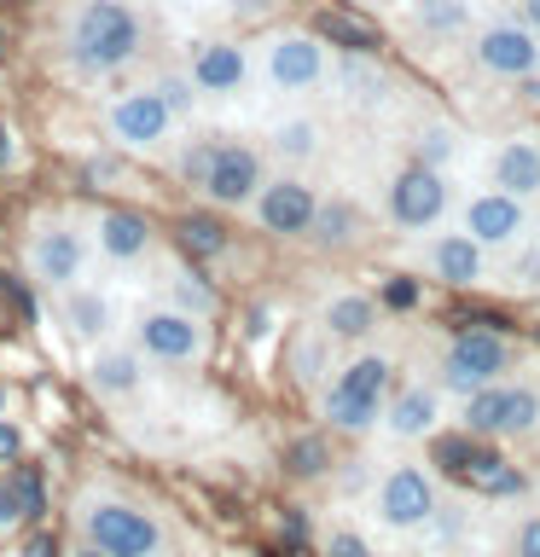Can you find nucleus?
<instances>
[{
    "mask_svg": "<svg viewBox=\"0 0 540 557\" xmlns=\"http://www.w3.org/2000/svg\"><path fill=\"white\" fill-rule=\"evenodd\" d=\"M314 325H320L331 343H372L378 302L366 290H338V296H326V302H320V320H314Z\"/></svg>",
    "mask_w": 540,
    "mask_h": 557,
    "instance_id": "nucleus-22",
    "label": "nucleus"
},
{
    "mask_svg": "<svg viewBox=\"0 0 540 557\" xmlns=\"http://www.w3.org/2000/svg\"><path fill=\"white\" fill-rule=\"evenodd\" d=\"M413 268L425 273L430 285H447V290H488V278H494V256L447 221V226H435V233L413 238Z\"/></svg>",
    "mask_w": 540,
    "mask_h": 557,
    "instance_id": "nucleus-11",
    "label": "nucleus"
},
{
    "mask_svg": "<svg viewBox=\"0 0 540 557\" xmlns=\"http://www.w3.org/2000/svg\"><path fill=\"white\" fill-rule=\"evenodd\" d=\"M442 476L425 459H395L378 470L372 482V517L390 534H425L435 517H442Z\"/></svg>",
    "mask_w": 540,
    "mask_h": 557,
    "instance_id": "nucleus-7",
    "label": "nucleus"
},
{
    "mask_svg": "<svg viewBox=\"0 0 540 557\" xmlns=\"http://www.w3.org/2000/svg\"><path fill=\"white\" fill-rule=\"evenodd\" d=\"M447 412H453V400L435 389V377H407L390 389V400H383L378 430L390 435L395 447H418V442H435V435L447 430Z\"/></svg>",
    "mask_w": 540,
    "mask_h": 557,
    "instance_id": "nucleus-13",
    "label": "nucleus"
},
{
    "mask_svg": "<svg viewBox=\"0 0 540 557\" xmlns=\"http://www.w3.org/2000/svg\"><path fill=\"white\" fill-rule=\"evenodd\" d=\"M134 348L146 360H163V366H192V360H204V320L198 313H186V308H146L134 320Z\"/></svg>",
    "mask_w": 540,
    "mask_h": 557,
    "instance_id": "nucleus-14",
    "label": "nucleus"
},
{
    "mask_svg": "<svg viewBox=\"0 0 540 557\" xmlns=\"http://www.w3.org/2000/svg\"><path fill=\"white\" fill-rule=\"evenodd\" d=\"M465 157V134L453 122H425L418 128V163H435V169H453Z\"/></svg>",
    "mask_w": 540,
    "mask_h": 557,
    "instance_id": "nucleus-30",
    "label": "nucleus"
},
{
    "mask_svg": "<svg viewBox=\"0 0 540 557\" xmlns=\"http://www.w3.org/2000/svg\"><path fill=\"white\" fill-rule=\"evenodd\" d=\"M477 17H482L477 0H407V24L435 47H465Z\"/></svg>",
    "mask_w": 540,
    "mask_h": 557,
    "instance_id": "nucleus-20",
    "label": "nucleus"
},
{
    "mask_svg": "<svg viewBox=\"0 0 540 557\" xmlns=\"http://www.w3.org/2000/svg\"><path fill=\"white\" fill-rule=\"evenodd\" d=\"M146 52V17L128 0H82L64 24V59L82 76H116Z\"/></svg>",
    "mask_w": 540,
    "mask_h": 557,
    "instance_id": "nucleus-1",
    "label": "nucleus"
},
{
    "mask_svg": "<svg viewBox=\"0 0 540 557\" xmlns=\"http://www.w3.org/2000/svg\"><path fill=\"white\" fill-rule=\"evenodd\" d=\"M174 238H181V250H186L192 261H204V256H221V250H226V226H221L216 215H181Z\"/></svg>",
    "mask_w": 540,
    "mask_h": 557,
    "instance_id": "nucleus-31",
    "label": "nucleus"
},
{
    "mask_svg": "<svg viewBox=\"0 0 540 557\" xmlns=\"http://www.w3.org/2000/svg\"><path fill=\"white\" fill-rule=\"evenodd\" d=\"M186 76L198 82V94H209V99H233V94L250 87L256 59L238 41H198L192 59H186Z\"/></svg>",
    "mask_w": 540,
    "mask_h": 557,
    "instance_id": "nucleus-18",
    "label": "nucleus"
},
{
    "mask_svg": "<svg viewBox=\"0 0 540 557\" xmlns=\"http://www.w3.org/2000/svg\"><path fill=\"white\" fill-rule=\"evenodd\" d=\"M17 517H24V505H17V487L0 482V529H12Z\"/></svg>",
    "mask_w": 540,
    "mask_h": 557,
    "instance_id": "nucleus-40",
    "label": "nucleus"
},
{
    "mask_svg": "<svg viewBox=\"0 0 540 557\" xmlns=\"http://www.w3.org/2000/svg\"><path fill=\"white\" fill-rule=\"evenodd\" d=\"M17 447H24V442H17V430L0 424V459H17Z\"/></svg>",
    "mask_w": 540,
    "mask_h": 557,
    "instance_id": "nucleus-43",
    "label": "nucleus"
},
{
    "mask_svg": "<svg viewBox=\"0 0 540 557\" xmlns=\"http://www.w3.org/2000/svg\"><path fill=\"white\" fill-rule=\"evenodd\" d=\"M535 238H540V198H535Z\"/></svg>",
    "mask_w": 540,
    "mask_h": 557,
    "instance_id": "nucleus-49",
    "label": "nucleus"
},
{
    "mask_svg": "<svg viewBox=\"0 0 540 557\" xmlns=\"http://www.w3.org/2000/svg\"><path fill=\"white\" fill-rule=\"evenodd\" d=\"M64 325L76 331V337H111V325H116L111 296H99V290H76V285H70V296H64Z\"/></svg>",
    "mask_w": 540,
    "mask_h": 557,
    "instance_id": "nucleus-28",
    "label": "nucleus"
},
{
    "mask_svg": "<svg viewBox=\"0 0 540 557\" xmlns=\"http://www.w3.org/2000/svg\"><path fill=\"white\" fill-rule=\"evenodd\" d=\"M0 296H7V302H12L17 313H24V320H35V302H29V290L17 285V278H0Z\"/></svg>",
    "mask_w": 540,
    "mask_h": 557,
    "instance_id": "nucleus-39",
    "label": "nucleus"
},
{
    "mask_svg": "<svg viewBox=\"0 0 540 557\" xmlns=\"http://www.w3.org/2000/svg\"><path fill=\"white\" fill-rule=\"evenodd\" d=\"M505 557H540V505L512 522V534H505Z\"/></svg>",
    "mask_w": 540,
    "mask_h": 557,
    "instance_id": "nucleus-35",
    "label": "nucleus"
},
{
    "mask_svg": "<svg viewBox=\"0 0 540 557\" xmlns=\"http://www.w3.org/2000/svg\"><path fill=\"white\" fill-rule=\"evenodd\" d=\"M7 157H12V146H7V134H0V163H7Z\"/></svg>",
    "mask_w": 540,
    "mask_h": 557,
    "instance_id": "nucleus-48",
    "label": "nucleus"
},
{
    "mask_svg": "<svg viewBox=\"0 0 540 557\" xmlns=\"http://www.w3.org/2000/svg\"><path fill=\"white\" fill-rule=\"evenodd\" d=\"M209 157H216V139H186L181 157H174V174H181L186 186H204L209 174Z\"/></svg>",
    "mask_w": 540,
    "mask_h": 557,
    "instance_id": "nucleus-34",
    "label": "nucleus"
},
{
    "mask_svg": "<svg viewBox=\"0 0 540 557\" xmlns=\"http://www.w3.org/2000/svg\"><path fill=\"white\" fill-rule=\"evenodd\" d=\"M169 296H174V308L198 313V320H209V313L221 308V296L204 285V273H198V268H174V273H169Z\"/></svg>",
    "mask_w": 540,
    "mask_h": 557,
    "instance_id": "nucleus-32",
    "label": "nucleus"
},
{
    "mask_svg": "<svg viewBox=\"0 0 540 557\" xmlns=\"http://www.w3.org/2000/svg\"><path fill=\"white\" fill-rule=\"evenodd\" d=\"M453 407H459V424H465L470 442H500V447L535 442L540 435V377L505 372L500 383L453 400Z\"/></svg>",
    "mask_w": 540,
    "mask_h": 557,
    "instance_id": "nucleus-3",
    "label": "nucleus"
},
{
    "mask_svg": "<svg viewBox=\"0 0 540 557\" xmlns=\"http://www.w3.org/2000/svg\"><path fill=\"white\" fill-rule=\"evenodd\" d=\"M82 534L87 546H99L105 557H157L163 552V522L151 511H139L128 499H87L82 505Z\"/></svg>",
    "mask_w": 540,
    "mask_h": 557,
    "instance_id": "nucleus-12",
    "label": "nucleus"
},
{
    "mask_svg": "<svg viewBox=\"0 0 540 557\" xmlns=\"http://www.w3.org/2000/svg\"><path fill=\"white\" fill-rule=\"evenodd\" d=\"M291 470H296V476H320V470H326V447L320 442H296L291 447Z\"/></svg>",
    "mask_w": 540,
    "mask_h": 557,
    "instance_id": "nucleus-38",
    "label": "nucleus"
},
{
    "mask_svg": "<svg viewBox=\"0 0 540 557\" xmlns=\"http://www.w3.org/2000/svg\"><path fill=\"white\" fill-rule=\"evenodd\" d=\"M0 400H7V395H0Z\"/></svg>",
    "mask_w": 540,
    "mask_h": 557,
    "instance_id": "nucleus-51",
    "label": "nucleus"
},
{
    "mask_svg": "<svg viewBox=\"0 0 540 557\" xmlns=\"http://www.w3.org/2000/svg\"><path fill=\"white\" fill-rule=\"evenodd\" d=\"M366 7H395V0H366Z\"/></svg>",
    "mask_w": 540,
    "mask_h": 557,
    "instance_id": "nucleus-50",
    "label": "nucleus"
},
{
    "mask_svg": "<svg viewBox=\"0 0 540 557\" xmlns=\"http://www.w3.org/2000/svg\"><path fill=\"white\" fill-rule=\"evenodd\" d=\"M470 181L482 186H500V191H517V198H540V128H505V134H488L470 146Z\"/></svg>",
    "mask_w": 540,
    "mask_h": 557,
    "instance_id": "nucleus-10",
    "label": "nucleus"
},
{
    "mask_svg": "<svg viewBox=\"0 0 540 557\" xmlns=\"http://www.w3.org/2000/svg\"><path fill=\"white\" fill-rule=\"evenodd\" d=\"M146 383V355L139 348H105L94 360V389L99 395H134Z\"/></svg>",
    "mask_w": 540,
    "mask_h": 557,
    "instance_id": "nucleus-25",
    "label": "nucleus"
},
{
    "mask_svg": "<svg viewBox=\"0 0 540 557\" xmlns=\"http://www.w3.org/2000/svg\"><path fill=\"white\" fill-rule=\"evenodd\" d=\"M331 348H338V343H331L320 325L296 337V348H291V372H296V383H303V389H326V377L338 372V366H331Z\"/></svg>",
    "mask_w": 540,
    "mask_h": 557,
    "instance_id": "nucleus-29",
    "label": "nucleus"
},
{
    "mask_svg": "<svg viewBox=\"0 0 540 557\" xmlns=\"http://www.w3.org/2000/svg\"><path fill=\"white\" fill-rule=\"evenodd\" d=\"M512 12H517L529 29H540V0H512Z\"/></svg>",
    "mask_w": 540,
    "mask_h": 557,
    "instance_id": "nucleus-42",
    "label": "nucleus"
},
{
    "mask_svg": "<svg viewBox=\"0 0 540 557\" xmlns=\"http://www.w3.org/2000/svg\"><path fill=\"white\" fill-rule=\"evenodd\" d=\"M268 181L261 169V151L244 146V139H216V157H209V174H204V198L216 209H250V198Z\"/></svg>",
    "mask_w": 540,
    "mask_h": 557,
    "instance_id": "nucleus-16",
    "label": "nucleus"
},
{
    "mask_svg": "<svg viewBox=\"0 0 540 557\" xmlns=\"http://www.w3.org/2000/svg\"><path fill=\"white\" fill-rule=\"evenodd\" d=\"M308 238L320 244V250H348V244L360 238V209L355 203H343V198H320V209H314V226H308Z\"/></svg>",
    "mask_w": 540,
    "mask_h": 557,
    "instance_id": "nucleus-27",
    "label": "nucleus"
},
{
    "mask_svg": "<svg viewBox=\"0 0 540 557\" xmlns=\"http://www.w3.org/2000/svg\"><path fill=\"white\" fill-rule=\"evenodd\" d=\"M390 389H395V355L360 343L355 355L326 377L320 418L343 435H366V430H378V412H383V400H390Z\"/></svg>",
    "mask_w": 540,
    "mask_h": 557,
    "instance_id": "nucleus-2",
    "label": "nucleus"
},
{
    "mask_svg": "<svg viewBox=\"0 0 540 557\" xmlns=\"http://www.w3.org/2000/svg\"><path fill=\"white\" fill-rule=\"evenodd\" d=\"M70 557H105L99 546H82V552H70Z\"/></svg>",
    "mask_w": 540,
    "mask_h": 557,
    "instance_id": "nucleus-46",
    "label": "nucleus"
},
{
    "mask_svg": "<svg viewBox=\"0 0 540 557\" xmlns=\"http://www.w3.org/2000/svg\"><path fill=\"white\" fill-rule=\"evenodd\" d=\"M151 221L146 215H134V209H105L99 215V250L111 256V261H139V256H151Z\"/></svg>",
    "mask_w": 540,
    "mask_h": 557,
    "instance_id": "nucleus-23",
    "label": "nucleus"
},
{
    "mask_svg": "<svg viewBox=\"0 0 540 557\" xmlns=\"http://www.w3.org/2000/svg\"><path fill=\"white\" fill-rule=\"evenodd\" d=\"M465 59L482 82H535L540 76V29H529L517 12L477 17L465 35Z\"/></svg>",
    "mask_w": 540,
    "mask_h": 557,
    "instance_id": "nucleus-9",
    "label": "nucleus"
},
{
    "mask_svg": "<svg viewBox=\"0 0 540 557\" xmlns=\"http://www.w3.org/2000/svg\"><path fill=\"white\" fill-rule=\"evenodd\" d=\"M529 494H535V505H540V470H535V482H529Z\"/></svg>",
    "mask_w": 540,
    "mask_h": 557,
    "instance_id": "nucleus-47",
    "label": "nucleus"
},
{
    "mask_svg": "<svg viewBox=\"0 0 540 557\" xmlns=\"http://www.w3.org/2000/svg\"><path fill=\"white\" fill-rule=\"evenodd\" d=\"M314 209H320V191H314L296 169L273 174V181H261V191L250 198L256 226H261V233H273V238H308Z\"/></svg>",
    "mask_w": 540,
    "mask_h": 557,
    "instance_id": "nucleus-15",
    "label": "nucleus"
},
{
    "mask_svg": "<svg viewBox=\"0 0 540 557\" xmlns=\"http://www.w3.org/2000/svg\"><path fill=\"white\" fill-rule=\"evenodd\" d=\"M320 557H378L372 540H366L360 529H326L320 534Z\"/></svg>",
    "mask_w": 540,
    "mask_h": 557,
    "instance_id": "nucleus-36",
    "label": "nucleus"
},
{
    "mask_svg": "<svg viewBox=\"0 0 540 557\" xmlns=\"http://www.w3.org/2000/svg\"><path fill=\"white\" fill-rule=\"evenodd\" d=\"M151 87L169 99V111H174V116H192V104H198V82H192L186 70H163V76H157Z\"/></svg>",
    "mask_w": 540,
    "mask_h": 557,
    "instance_id": "nucleus-33",
    "label": "nucleus"
},
{
    "mask_svg": "<svg viewBox=\"0 0 540 557\" xmlns=\"http://www.w3.org/2000/svg\"><path fill=\"white\" fill-rule=\"evenodd\" d=\"M29 268H35L41 285L70 290L82 278V268H87V238L70 221H47L41 233H35V244H29Z\"/></svg>",
    "mask_w": 540,
    "mask_h": 557,
    "instance_id": "nucleus-19",
    "label": "nucleus"
},
{
    "mask_svg": "<svg viewBox=\"0 0 540 557\" xmlns=\"http://www.w3.org/2000/svg\"><path fill=\"white\" fill-rule=\"evenodd\" d=\"M505 372H517V343L505 337V331L494 325H465L453 331V337L442 343V355H435V389H442L447 400H465L488 389V383H500Z\"/></svg>",
    "mask_w": 540,
    "mask_h": 557,
    "instance_id": "nucleus-4",
    "label": "nucleus"
},
{
    "mask_svg": "<svg viewBox=\"0 0 540 557\" xmlns=\"http://www.w3.org/2000/svg\"><path fill=\"white\" fill-rule=\"evenodd\" d=\"M488 290L500 296H540V238L529 233L523 244H512L505 256H494V278Z\"/></svg>",
    "mask_w": 540,
    "mask_h": 557,
    "instance_id": "nucleus-24",
    "label": "nucleus"
},
{
    "mask_svg": "<svg viewBox=\"0 0 540 557\" xmlns=\"http://www.w3.org/2000/svg\"><path fill=\"white\" fill-rule=\"evenodd\" d=\"M24 557H64V546H59V534H35L24 546Z\"/></svg>",
    "mask_w": 540,
    "mask_h": 557,
    "instance_id": "nucleus-41",
    "label": "nucleus"
},
{
    "mask_svg": "<svg viewBox=\"0 0 540 557\" xmlns=\"http://www.w3.org/2000/svg\"><path fill=\"white\" fill-rule=\"evenodd\" d=\"M268 0H233V12H261Z\"/></svg>",
    "mask_w": 540,
    "mask_h": 557,
    "instance_id": "nucleus-44",
    "label": "nucleus"
},
{
    "mask_svg": "<svg viewBox=\"0 0 540 557\" xmlns=\"http://www.w3.org/2000/svg\"><path fill=\"white\" fill-rule=\"evenodd\" d=\"M453 198H459V181H453L447 169L407 157V163L390 174V186H383V221H390L401 238H425V233L453 221Z\"/></svg>",
    "mask_w": 540,
    "mask_h": 557,
    "instance_id": "nucleus-5",
    "label": "nucleus"
},
{
    "mask_svg": "<svg viewBox=\"0 0 540 557\" xmlns=\"http://www.w3.org/2000/svg\"><path fill=\"white\" fill-rule=\"evenodd\" d=\"M331 41L320 29H273L268 41L256 47V76L261 87L285 99H303V94H320L331 87Z\"/></svg>",
    "mask_w": 540,
    "mask_h": 557,
    "instance_id": "nucleus-6",
    "label": "nucleus"
},
{
    "mask_svg": "<svg viewBox=\"0 0 540 557\" xmlns=\"http://www.w3.org/2000/svg\"><path fill=\"white\" fill-rule=\"evenodd\" d=\"M453 226H459L465 238H477L488 256H505L512 244H523L535 233V203L517 198V191L470 181V186H459V198H453Z\"/></svg>",
    "mask_w": 540,
    "mask_h": 557,
    "instance_id": "nucleus-8",
    "label": "nucleus"
},
{
    "mask_svg": "<svg viewBox=\"0 0 540 557\" xmlns=\"http://www.w3.org/2000/svg\"><path fill=\"white\" fill-rule=\"evenodd\" d=\"M7 482L17 487V505H24V517H29V522H35V517H47V494H41V476H35L29 465H17Z\"/></svg>",
    "mask_w": 540,
    "mask_h": 557,
    "instance_id": "nucleus-37",
    "label": "nucleus"
},
{
    "mask_svg": "<svg viewBox=\"0 0 540 557\" xmlns=\"http://www.w3.org/2000/svg\"><path fill=\"white\" fill-rule=\"evenodd\" d=\"M442 557H488V552H477V546H459V552H442Z\"/></svg>",
    "mask_w": 540,
    "mask_h": 557,
    "instance_id": "nucleus-45",
    "label": "nucleus"
},
{
    "mask_svg": "<svg viewBox=\"0 0 540 557\" xmlns=\"http://www.w3.org/2000/svg\"><path fill=\"white\" fill-rule=\"evenodd\" d=\"M326 122L314 116V111H291V116H279L273 122V134H268V151L279 157L285 169H308V163H320L326 157Z\"/></svg>",
    "mask_w": 540,
    "mask_h": 557,
    "instance_id": "nucleus-21",
    "label": "nucleus"
},
{
    "mask_svg": "<svg viewBox=\"0 0 540 557\" xmlns=\"http://www.w3.org/2000/svg\"><path fill=\"white\" fill-rule=\"evenodd\" d=\"M174 122L181 116L169 111V99L157 94V87H134V94H122L111 104V134H116V146H128V151H157L174 134Z\"/></svg>",
    "mask_w": 540,
    "mask_h": 557,
    "instance_id": "nucleus-17",
    "label": "nucleus"
},
{
    "mask_svg": "<svg viewBox=\"0 0 540 557\" xmlns=\"http://www.w3.org/2000/svg\"><path fill=\"white\" fill-rule=\"evenodd\" d=\"M331 87H348V99H355V104H383V99H390V76H383L366 52L331 64Z\"/></svg>",
    "mask_w": 540,
    "mask_h": 557,
    "instance_id": "nucleus-26",
    "label": "nucleus"
}]
</instances>
